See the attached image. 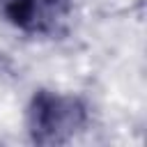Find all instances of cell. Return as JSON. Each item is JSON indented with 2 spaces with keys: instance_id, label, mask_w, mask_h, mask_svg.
<instances>
[{
  "instance_id": "obj_1",
  "label": "cell",
  "mask_w": 147,
  "mask_h": 147,
  "mask_svg": "<svg viewBox=\"0 0 147 147\" xmlns=\"http://www.w3.org/2000/svg\"><path fill=\"white\" fill-rule=\"evenodd\" d=\"M90 113L80 96L55 90H37L28 106V133L39 145L69 142L87 126Z\"/></svg>"
},
{
  "instance_id": "obj_2",
  "label": "cell",
  "mask_w": 147,
  "mask_h": 147,
  "mask_svg": "<svg viewBox=\"0 0 147 147\" xmlns=\"http://www.w3.org/2000/svg\"><path fill=\"white\" fill-rule=\"evenodd\" d=\"M0 11L23 34L53 37L67 25L71 0H0Z\"/></svg>"
}]
</instances>
